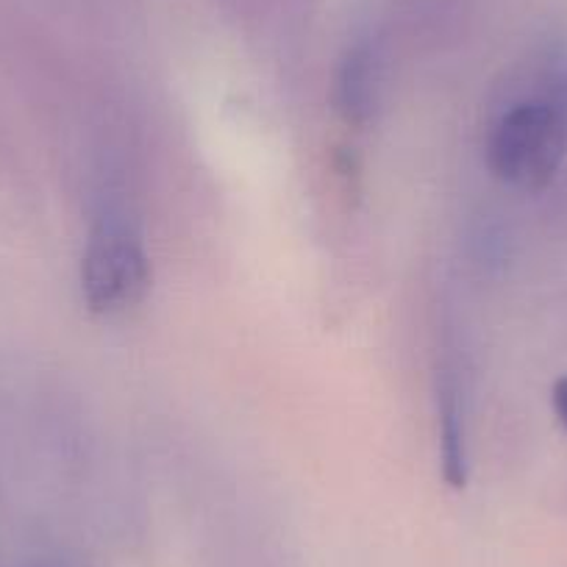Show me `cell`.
Returning <instances> with one entry per match:
<instances>
[{
  "instance_id": "obj_1",
  "label": "cell",
  "mask_w": 567,
  "mask_h": 567,
  "mask_svg": "<svg viewBox=\"0 0 567 567\" xmlns=\"http://www.w3.org/2000/svg\"><path fill=\"white\" fill-rule=\"evenodd\" d=\"M484 154L493 176L509 187L550 184L567 156V40L539 51L526 90L489 123Z\"/></svg>"
},
{
  "instance_id": "obj_2",
  "label": "cell",
  "mask_w": 567,
  "mask_h": 567,
  "mask_svg": "<svg viewBox=\"0 0 567 567\" xmlns=\"http://www.w3.org/2000/svg\"><path fill=\"white\" fill-rule=\"evenodd\" d=\"M151 287V256L140 226L120 206H106L92 223L81 259L84 301L97 315H117L140 303Z\"/></svg>"
},
{
  "instance_id": "obj_3",
  "label": "cell",
  "mask_w": 567,
  "mask_h": 567,
  "mask_svg": "<svg viewBox=\"0 0 567 567\" xmlns=\"http://www.w3.org/2000/svg\"><path fill=\"white\" fill-rule=\"evenodd\" d=\"M381 62L370 42L348 48L337 70V109L353 125H364L379 106Z\"/></svg>"
},
{
  "instance_id": "obj_4",
  "label": "cell",
  "mask_w": 567,
  "mask_h": 567,
  "mask_svg": "<svg viewBox=\"0 0 567 567\" xmlns=\"http://www.w3.org/2000/svg\"><path fill=\"white\" fill-rule=\"evenodd\" d=\"M550 403H554V414L561 425L567 429V375L554 381V390H550Z\"/></svg>"
}]
</instances>
